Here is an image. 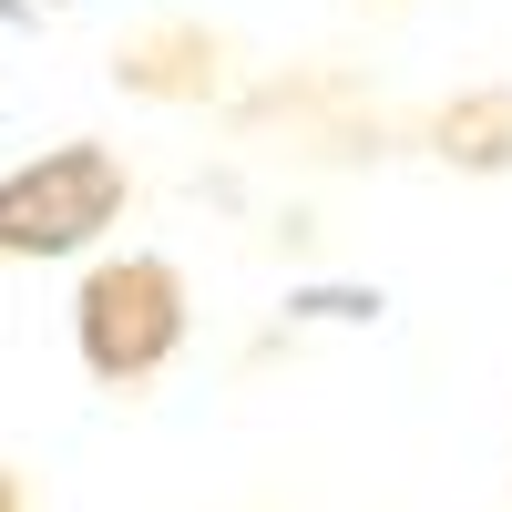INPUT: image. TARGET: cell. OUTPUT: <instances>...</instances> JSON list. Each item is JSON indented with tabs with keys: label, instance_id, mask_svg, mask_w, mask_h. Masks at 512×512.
Here are the masks:
<instances>
[{
	"label": "cell",
	"instance_id": "cell-4",
	"mask_svg": "<svg viewBox=\"0 0 512 512\" xmlns=\"http://www.w3.org/2000/svg\"><path fill=\"white\" fill-rule=\"evenodd\" d=\"M0 512H21V492H11V472H0Z\"/></svg>",
	"mask_w": 512,
	"mask_h": 512
},
{
	"label": "cell",
	"instance_id": "cell-3",
	"mask_svg": "<svg viewBox=\"0 0 512 512\" xmlns=\"http://www.w3.org/2000/svg\"><path fill=\"white\" fill-rule=\"evenodd\" d=\"M431 144L451 164H472V175H502L512 164V82H482V93H461L431 113Z\"/></svg>",
	"mask_w": 512,
	"mask_h": 512
},
{
	"label": "cell",
	"instance_id": "cell-1",
	"mask_svg": "<svg viewBox=\"0 0 512 512\" xmlns=\"http://www.w3.org/2000/svg\"><path fill=\"white\" fill-rule=\"evenodd\" d=\"M123 195H134V175H123L113 144H52L41 164H21V175H0V256H72L93 246Z\"/></svg>",
	"mask_w": 512,
	"mask_h": 512
},
{
	"label": "cell",
	"instance_id": "cell-2",
	"mask_svg": "<svg viewBox=\"0 0 512 512\" xmlns=\"http://www.w3.org/2000/svg\"><path fill=\"white\" fill-rule=\"evenodd\" d=\"M72 338H82V369L93 379H154L185 349V277L164 256H113V267L82 277Z\"/></svg>",
	"mask_w": 512,
	"mask_h": 512
}]
</instances>
